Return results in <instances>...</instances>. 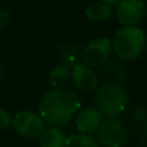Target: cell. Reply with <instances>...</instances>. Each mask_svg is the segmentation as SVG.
Segmentation results:
<instances>
[{"label": "cell", "instance_id": "6da1fadb", "mask_svg": "<svg viewBox=\"0 0 147 147\" xmlns=\"http://www.w3.org/2000/svg\"><path fill=\"white\" fill-rule=\"evenodd\" d=\"M80 99L70 89H52L41 98L39 115L49 127H63L80 110Z\"/></svg>", "mask_w": 147, "mask_h": 147}, {"label": "cell", "instance_id": "7a4b0ae2", "mask_svg": "<svg viewBox=\"0 0 147 147\" xmlns=\"http://www.w3.org/2000/svg\"><path fill=\"white\" fill-rule=\"evenodd\" d=\"M128 94L117 81H106L96 92V107L103 116L115 117L125 110Z\"/></svg>", "mask_w": 147, "mask_h": 147}, {"label": "cell", "instance_id": "3957f363", "mask_svg": "<svg viewBox=\"0 0 147 147\" xmlns=\"http://www.w3.org/2000/svg\"><path fill=\"white\" fill-rule=\"evenodd\" d=\"M143 48L145 32L138 27H123L112 39V51L124 61H132L140 57Z\"/></svg>", "mask_w": 147, "mask_h": 147}, {"label": "cell", "instance_id": "277c9868", "mask_svg": "<svg viewBox=\"0 0 147 147\" xmlns=\"http://www.w3.org/2000/svg\"><path fill=\"white\" fill-rule=\"evenodd\" d=\"M12 127L23 138H38L47 129L41 116L32 111H20L13 116Z\"/></svg>", "mask_w": 147, "mask_h": 147}, {"label": "cell", "instance_id": "5b68a950", "mask_svg": "<svg viewBox=\"0 0 147 147\" xmlns=\"http://www.w3.org/2000/svg\"><path fill=\"white\" fill-rule=\"evenodd\" d=\"M112 41L107 38L92 40L83 49L84 63L88 67H103L110 61L112 54Z\"/></svg>", "mask_w": 147, "mask_h": 147}, {"label": "cell", "instance_id": "8992f818", "mask_svg": "<svg viewBox=\"0 0 147 147\" xmlns=\"http://www.w3.org/2000/svg\"><path fill=\"white\" fill-rule=\"evenodd\" d=\"M97 137L105 147H121L127 140V130L121 121L109 117L99 125Z\"/></svg>", "mask_w": 147, "mask_h": 147}, {"label": "cell", "instance_id": "52a82bcc", "mask_svg": "<svg viewBox=\"0 0 147 147\" xmlns=\"http://www.w3.org/2000/svg\"><path fill=\"white\" fill-rule=\"evenodd\" d=\"M145 14V3L142 0H120L116 7V16L124 27H136Z\"/></svg>", "mask_w": 147, "mask_h": 147}, {"label": "cell", "instance_id": "ba28073f", "mask_svg": "<svg viewBox=\"0 0 147 147\" xmlns=\"http://www.w3.org/2000/svg\"><path fill=\"white\" fill-rule=\"evenodd\" d=\"M102 121H103V115L99 112L97 107H85L78 112L75 119V125L79 133L90 134V133L98 130Z\"/></svg>", "mask_w": 147, "mask_h": 147}, {"label": "cell", "instance_id": "9c48e42d", "mask_svg": "<svg viewBox=\"0 0 147 147\" xmlns=\"http://www.w3.org/2000/svg\"><path fill=\"white\" fill-rule=\"evenodd\" d=\"M71 79L75 86L81 92H92L98 86L96 72L86 65H76L71 70Z\"/></svg>", "mask_w": 147, "mask_h": 147}, {"label": "cell", "instance_id": "30bf717a", "mask_svg": "<svg viewBox=\"0 0 147 147\" xmlns=\"http://www.w3.org/2000/svg\"><path fill=\"white\" fill-rule=\"evenodd\" d=\"M66 133L58 127H49L39 137L40 147H66Z\"/></svg>", "mask_w": 147, "mask_h": 147}, {"label": "cell", "instance_id": "8fae6325", "mask_svg": "<svg viewBox=\"0 0 147 147\" xmlns=\"http://www.w3.org/2000/svg\"><path fill=\"white\" fill-rule=\"evenodd\" d=\"M85 13L88 20L93 21V22H106L112 16L114 9H112V5L107 4V3L96 1L86 7Z\"/></svg>", "mask_w": 147, "mask_h": 147}, {"label": "cell", "instance_id": "7c38bea8", "mask_svg": "<svg viewBox=\"0 0 147 147\" xmlns=\"http://www.w3.org/2000/svg\"><path fill=\"white\" fill-rule=\"evenodd\" d=\"M70 78H71V70L65 63L57 65L56 67L52 69V71L49 72V75H48L49 84L53 86V89L63 88V85L69 81Z\"/></svg>", "mask_w": 147, "mask_h": 147}, {"label": "cell", "instance_id": "4fadbf2b", "mask_svg": "<svg viewBox=\"0 0 147 147\" xmlns=\"http://www.w3.org/2000/svg\"><path fill=\"white\" fill-rule=\"evenodd\" d=\"M66 147H99V145L90 134L75 133L67 137Z\"/></svg>", "mask_w": 147, "mask_h": 147}, {"label": "cell", "instance_id": "5bb4252c", "mask_svg": "<svg viewBox=\"0 0 147 147\" xmlns=\"http://www.w3.org/2000/svg\"><path fill=\"white\" fill-rule=\"evenodd\" d=\"M59 54H61L62 63H65L69 67L76 66V61H78V49L72 44H65L59 48Z\"/></svg>", "mask_w": 147, "mask_h": 147}, {"label": "cell", "instance_id": "9a60e30c", "mask_svg": "<svg viewBox=\"0 0 147 147\" xmlns=\"http://www.w3.org/2000/svg\"><path fill=\"white\" fill-rule=\"evenodd\" d=\"M102 71H103V75L106 74L107 76L115 79V80H123L125 79L127 74H125V70L120 66L116 62H107L103 67H102Z\"/></svg>", "mask_w": 147, "mask_h": 147}, {"label": "cell", "instance_id": "2e32d148", "mask_svg": "<svg viewBox=\"0 0 147 147\" xmlns=\"http://www.w3.org/2000/svg\"><path fill=\"white\" fill-rule=\"evenodd\" d=\"M13 117L10 112L4 107H0V130H5L12 125Z\"/></svg>", "mask_w": 147, "mask_h": 147}, {"label": "cell", "instance_id": "e0dca14e", "mask_svg": "<svg viewBox=\"0 0 147 147\" xmlns=\"http://www.w3.org/2000/svg\"><path fill=\"white\" fill-rule=\"evenodd\" d=\"M10 12L8 9H0V30L5 28L10 22Z\"/></svg>", "mask_w": 147, "mask_h": 147}, {"label": "cell", "instance_id": "ac0fdd59", "mask_svg": "<svg viewBox=\"0 0 147 147\" xmlns=\"http://www.w3.org/2000/svg\"><path fill=\"white\" fill-rule=\"evenodd\" d=\"M134 117L138 120L140 123H143V124H147V110L143 109V107H138V109L134 110Z\"/></svg>", "mask_w": 147, "mask_h": 147}, {"label": "cell", "instance_id": "d6986e66", "mask_svg": "<svg viewBox=\"0 0 147 147\" xmlns=\"http://www.w3.org/2000/svg\"><path fill=\"white\" fill-rule=\"evenodd\" d=\"M142 140H143V142H145V146L147 147V128L145 130H143V136H142Z\"/></svg>", "mask_w": 147, "mask_h": 147}, {"label": "cell", "instance_id": "ffe728a7", "mask_svg": "<svg viewBox=\"0 0 147 147\" xmlns=\"http://www.w3.org/2000/svg\"><path fill=\"white\" fill-rule=\"evenodd\" d=\"M101 1H103V3H107V4L112 5V4H116V3H119L120 0H101Z\"/></svg>", "mask_w": 147, "mask_h": 147}, {"label": "cell", "instance_id": "44dd1931", "mask_svg": "<svg viewBox=\"0 0 147 147\" xmlns=\"http://www.w3.org/2000/svg\"><path fill=\"white\" fill-rule=\"evenodd\" d=\"M3 75H4V69H3V65L0 63V81L3 79Z\"/></svg>", "mask_w": 147, "mask_h": 147}, {"label": "cell", "instance_id": "7402d4cb", "mask_svg": "<svg viewBox=\"0 0 147 147\" xmlns=\"http://www.w3.org/2000/svg\"><path fill=\"white\" fill-rule=\"evenodd\" d=\"M145 47H146V49H147V34L145 35Z\"/></svg>", "mask_w": 147, "mask_h": 147}]
</instances>
